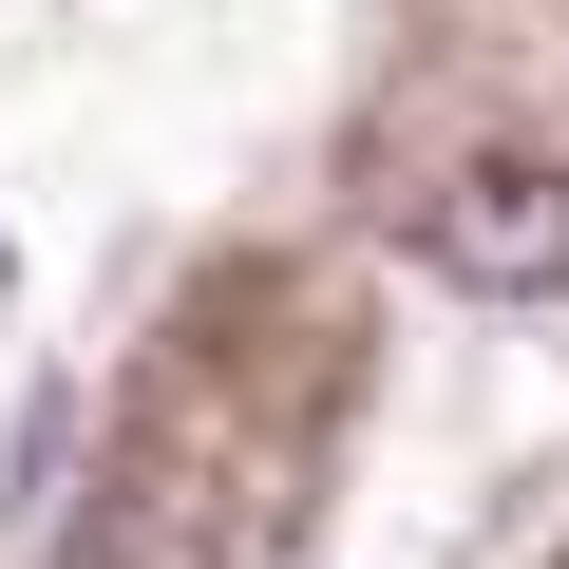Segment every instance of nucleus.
Returning <instances> with one entry per match:
<instances>
[{"mask_svg":"<svg viewBox=\"0 0 569 569\" xmlns=\"http://www.w3.org/2000/svg\"><path fill=\"white\" fill-rule=\"evenodd\" d=\"M437 284H475V305H569V171L550 152H475L437 209H418Z\"/></svg>","mask_w":569,"mask_h":569,"instance_id":"1","label":"nucleus"}]
</instances>
